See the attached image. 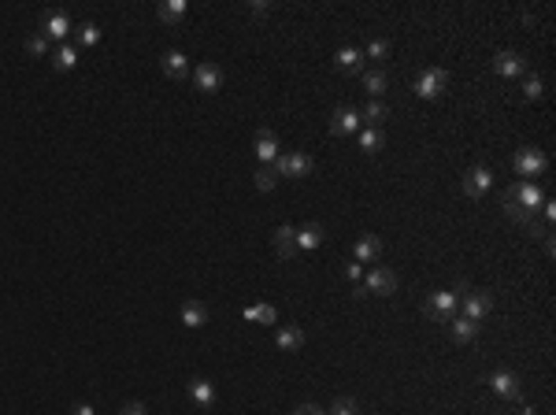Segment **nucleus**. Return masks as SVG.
Instances as JSON below:
<instances>
[{
  "label": "nucleus",
  "instance_id": "obj_1",
  "mask_svg": "<svg viewBox=\"0 0 556 415\" xmlns=\"http://www.w3.org/2000/svg\"><path fill=\"white\" fill-rule=\"evenodd\" d=\"M275 175L278 178H308L312 175V156L308 152H278V159H275Z\"/></svg>",
  "mask_w": 556,
  "mask_h": 415
},
{
  "label": "nucleus",
  "instance_id": "obj_2",
  "mask_svg": "<svg viewBox=\"0 0 556 415\" xmlns=\"http://www.w3.org/2000/svg\"><path fill=\"white\" fill-rule=\"evenodd\" d=\"M449 86V74L442 67H426L419 78H415V93H419L423 100H434V97H442Z\"/></svg>",
  "mask_w": 556,
  "mask_h": 415
},
{
  "label": "nucleus",
  "instance_id": "obj_3",
  "mask_svg": "<svg viewBox=\"0 0 556 415\" xmlns=\"http://www.w3.org/2000/svg\"><path fill=\"white\" fill-rule=\"evenodd\" d=\"M545 167H549V159H545L541 148H519V156H516V171L523 178H541L545 175Z\"/></svg>",
  "mask_w": 556,
  "mask_h": 415
},
{
  "label": "nucleus",
  "instance_id": "obj_4",
  "mask_svg": "<svg viewBox=\"0 0 556 415\" xmlns=\"http://www.w3.org/2000/svg\"><path fill=\"white\" fill-rule=\"evenodd\" d=\"M193 86L200 93H219L223 89V67H219V63H211V60H205L193 71Z\"/></svg>",
  "mask_w": 556,
  "mask_h": 415
},
{
  "label": "nucleus",
  "instance_id": "obj_5",
  "mask_svg": "<svg viewBox=\"0 0 556 415\" xmlns=\"http://www.w3.org/2000/svg\"><path fill=\"white\" fill-rule=\"evenodd\" d=\"M363 293H375V297H390V293H397V274H393L390 267H371L367 285H363Z\"/></svg>",
  "mask_w": 556,
  "mask_h": 415
},
{
  "label": "nucleus",
  "instance_id": "obj_6",
  "mask_svg": "<svg viewBox=\"0 0 556 415\" xmlns=\"http://www.w3.org/2000/svg\"><path fill=\"white\" fill-rule=\"evenodd\" d=\"M489 312H494V297H489L486 290H471L464 297V319L478 323V319H486Z\"/></svg>",
  "mask_w": 556,
  "mask_h": 415
},
{
  "label": "nucleus",
  "instance_id": "obj_7",
  "mask_svg": "<svg viewBox=\"0 0 556 415\" xmlns=\"http://www.w3.org/2000/svg\"><path fill=\"white\" fill-rule=\"evenodd\" d=\"M426 315H431L434 323H449V319L456 315V293H431V301H426Z\"/></svg>",
  "mask_w": 556,
  "mask_h": 415
},
{
  "label": "nucleus",
  "instance_id": "obj_8",
  "mask_svg": "<svg viewBox=\"0 0 556 415\" xmlns=\"http://www.w3.org/2000/svg\"><path fill=\"white\" fill-rule=\"evenodd\" d=\"M489 186H494L489 167H471V171L464 175V193H467V197H486Z\"/></svg>",
  "mask_w": 556,
  "mask_h": 415
},
{
  "label": "nucleus",
  "instance_id": "obj_9",
  "mask_svg": "<svg viewBox=\"0 0 556 415\" xmlns=\"http://www.w3.org/2000/svg\"><path fill=\"white\" fill-rule=\"evenodd\" d=\"M360 112L356 108H338L334 112V119H330V134H338V137H345V134H356L360 130Z\"/></svg>",
  "mask_w": 556,
  "mask_h": 415
},
{
  "label": "nucleus",
  "instance_id": "obj_10",
  "mask_svg": "<svg viewBox=\"0 0 556 415\" xmlns=\"http://www.w3.org/2000/svg\"><path fill=\"white\" fill-rule=\"evenodd\" d=\"M489 386H494V393H497V397H505V400H519L523 397L519 378L512 375V371H497V375L489 378Z\"/></svg>",
  "mask_w": 556,
  "mask_h": 415
},
{
  "label": "nucleus",
  "instance_id": "obj_11",
  "mask_svg": "<svg viewBox=\"0 0 556 415\" xmlns=\"http://www.w3.org/2000/svg\"><path fill=\"white\" fill-rule=\"evenodd\" d=\"M494 71L501 74V78H512V74H523V71H527V60H523L519 52H497Z\"/></svg>",
  "mask_w": 556,
  "mask_h": 415
},
{
  "label": "nucleus",
  "instance_id": "obj_12",
  "mask_svg": "<svg viewBox=\"0 0 556 415\" xmlns=\"http://www.w3.org/2000/svg\"><path fill=\"white\" fill-rule=\"evenodd\" d=\"M256 156H260L263 167H271L278 159V137H275V130H260V134H256Z\"/></svg>",
  "mask_w": 556,
  "mask_h": 415
},
{
  "label": "nucleus",
  "instance_id": "obj_13",
  "mask_svg": "<svg viewBox=\"0 0 556 415\" xmlns=\"http://www.w3.org/2000/svg\"><path fill=\"white\" fill-rule=\"evenodd\" d=\"M67 34H71V19L63 15V12H49L45 15V37H52V41H67Z\"/></svg>",
  "mask_w": 556,
  "mask_h": 415
},
{
  "label": "nucleus",
  "instance_id": "obj_14",
  "mask_svg": "<svg viewBox=\"0 0 556 415\" xmlns=\"http://www.w3.org/2000/svg\"><path fill=\"white\" fill-rule=\"evenodd\" d=\"M182 326H189V330L208 326V308L200 301H186V304H182Z\"/></svg>",
  "mask_w": 556,
  "mask_h": 415
},
{
  "label": "nucleus",
  "instance_id": "obj_15",
  "mask_svg": "<svg viewBox=\"0 0 556 415\" xmlns=\"http://www.w3.org/2000/svg\"><path fill=\"white\" fill-rule=\"evenodd\" d=\"M323 238H327V230L319 227V222H308V227L297 230V249L312 252V249H319V245H323Z\"/></svg>",
  "mask_w": 556,
  "mask_h": 415
},
{
  "label": "nucleus",
  "instance_id": "obj_16",
  "mask_svg": "<svg viewBox=\"0 0 556 415\" xmlns=\"http://www.w3.org/2000/svg\"><path fill=\"white\" fill-rule=\"evenodd\" d=\"M275 252H278L282 260L297 256V230H293V227H278V230H275Z\"/></svg>",
  "mask_w": 556,
  "mask_h": 415
},
{
  "label": "nucleus",
  "instance_id": "obj_17",
  "mask_svg": "<svg viewBox=\"0 0 556 415\" xmlns=\"http://www.w3.org/2000/svg\"><path fill=\"white\" fill-rule=\"evenodd\" d=\"M275 345L282 348V353H293V348H301V345H304V330H301V326H278Z\"/></svg>",
  "mask_w": 556,
  "mask_h": 415
},
{
  "label": "nucleus",
  "instance_id": "obj_18",
  "mask_svg": "<svg viewBox=\"0 0 556 415\" xmlns=\"http://www.w3.org/2000/svg\"><path fill=\"white\" fill-rule=\"evenodd\" d=\"M164 74H167V78H189V60H186V52H167V56H164Z\"/></svg>",
  "mask_w": 556,
  "mask_h": 415
},
{
  "label": "nucleus",
  "instance_id": "obj_19",
  "mask_svg": "<svg viewBox=\"0 0 556 415\" xmlns=\"http://www.w3.org/2000/svg\"><path fill=\"white\" fill-rule=\"evenodd\" d=\"M379 252H382V238H375V233H363L356 241V263H375Z\"/></svg>",
  "mask_w": 556,
  "mask_h": 415
},
{
  "label": "nucleus",
  "instance_id": "obj_20",
  "mask_svg": "<svg viewBox=\"0 0 556 415\" xmlns=\"http://www.w3.org/2000/svg\"><path fill=\"white\" fill-rule=\"evenodd\" d=\"M189 400H193V404H200V408L216 404V386H211L208 378H193V382H189Z\"/></svg>",
  "mask_w": 556,
  "mask_h": 415
},
{
  "label": "nucleus",
  "instance_id": "obj_21",
  "mask_svg": "<svg viewBox=\"0 0 556 415\" xmlns=\"http://www.w3.org/2000/svg\"><path fill=\"white\" fill-rule=\"evenodd\" d=\"M363 63H367V60H363V52L352 48V45H345L338 52V71H345V74H360Z\"/></svg>",
  "mask_w": 556,
  "mask_h": 415
},
{
  "label": "nucleus",
  "instance_id": "obj_22",
  "mask_svg": "<svg viewBox=\"0 0 556 415\" xmlns=\"http://www.w3.org/2000/svg\"><path fill=\"white\" fill-rule=\"evenodd\" d=\"M516 204H523L527 211H538L541 208V189L534 182H519L516 186Z\"/></svg>",
  "mask_w": 556,
  "mask_h": 415
},
{
  "label": "nucleus",
  "instance_id": "obj_23",
  "mask_svg": "<svg viewBox=\"0 0 556 415\" xmlns=\"http://www.w3.org/2000/svg\"><path fill=\"white\" fill-rule=\"evenodd\" d=\"M449 334H453V342L467 345V342H475L478 323H471V319H449Z\"/></svg>",
  "mask_w": 556,
  "mask_h": 415
},
{
  "label": "nucleus",
  "instance_id": "obj_24",
  "mask_svg": "<svg viewBox=\"0 0 556 415\" xmlns=\"http://www.w3.org/2000/svg\"><path fill=\"white\" fill-rule=\"evenodd\" d=\"M501 208H505V215H508V219H516V222H534V211H527L523 204H516V186H512L508 193H505Z\"/></svg>",
  "mask_w": 556,
  "mask_h": 415
},
{
  "label": "nucleus",
  "instance_id": "obj_25",
  "mask_svg": "<svg viewBox=\"0 0 556 415\" xmlns=\"http://www.w3.org/2000/svg\"><path fill=\"white\" fill-rule=\"evenodd\" d=\"M186 0H167V4H159V19H164L167 26H175V23H182L186 19Z\"/></svg>",
  "mask_w": 556,
  "mask_h": 415
},
{
  "label": "nucleus",
  "instance_id": "obj_26",
  "mask_svg": "<svg viewBox=\"0 0 556 415\" xmlns=\"http://www.w3.org/2000/svg\"><path fill=\"white\" fill-rule=\"evenodd\" d=\"M245 319H249V323H263V326H271L275 319H278V312L271 304H252V308H245Z\"/></svg>",
  "mask_w": 556,
  "mask_h": 415
},
{
  "label": "nucleus",
  "instance_id": "obj_27",
  "mask_svg": "<svg viewBox=\"0 0 556 415\" xmlns=\"http://www.w3.org/2000/svg\"><path fill=\"white\" fill-rule=\"evenodd\" d=\"M74 63H78V52H74V45H60L56 52H52V67H56V71H71Z\"/></svg>",
  "mask_w": 556,
  "mask_h": 415
},
{
  "label": "nucleus",
  "instance_id": "obj_28",
  "mask_svg": "<svg viewBox=\"0 0 556 415\" xmlns=\"http://www.w3.org/2000/svg\"><path fill=\"white\" fill-rule=\"evenodd\" d=\"M386 86H390L386 71H367V74H363V89H367L371 97H379V93H386Z\"/></svg>",
  "mask_w": 556,
  "mask_h": 415
},
{
  "label": "nucleus",
  "instance_id": "obj_29",
  "mask_svg": "<svg viewBox=\"0 0 556 415\" xmlns=\"http://www.w3.org/2000/svg\"><path fill=\"white\" fill-rule=\"evenodd\" d=\"M360 119H367V123H375V126H379L382 119H390V108H386V104H379V100H371L367 108L360 112Z\"/></svg>",
  "mask_w": 556,
  "mask_h": 415
},
{
  "label": "nucleus",
  "instance_id": "obj_30",
  "mask_svg": "<svg viewBox=\"0 0 556 415\" xmlns=\"http://www.w3.org/2000/svg\"><path fill=\"white\" fill-rule=\"evenodd\" d=\"M275 186H278L275 167H260V171H256V189H260V193H271Z\"/></svg>",
  "mask_w": 556,
  "mask_h": 415
},
{
  "label": "nucleus",
  "instance_id": "obj_31",
  "mask_svg": "<svg viewBox=\"0 0 556 415\" xmlns=\"http://www.w3.org/2000/svg\"><path fill=\"white\" fill-rule=\"evenodd\" d=\"M101 41V26L97 23H82L78 26V45H97Z\"/></svg>",
  "mask_w": 556,
  "mask_h": 415
},
{
  "label": "nucleus",
  "instance_id": "obj_32",
  "mask_svg": "<svg viewBox=\"0 0 556 415\" xmlns=\"http://www.w3.org/2000/svg\"><path fill=\"white\" fill-rule=\"evenodd\" d=\"M26 52H30V56H45V52H49V37L45 34H30L26 37Z\"/></svg>",
  "mask_w": 556,
  "mask_h": 415
},
{
  "label": "nucleus",
  "instance_id": "obj_33",
  "mask_svg": "<svg viewBox=\"0 0 556 415\" xmlns=\"http://www.w3.org/2000/svg\"><path fill=\"white\" fill-rule=\"evenodd\" d=\"M360 148H363V152H379V148H382V130H367L360 137Z\"/></svg>",
  "mask_w": 556,
  "mask_h": 415
},
{
  "label": "nucleus",
  "instance_id": "obj_34",
  "mask_svg": "<svg viewBox=\"0 0 556 415\" xmlns=\"http://www.w3.org/2000/svg\"><path fill=\"white\" fill-rule=\"evenodd\" d=\"M330 415H360V408H356V400H352V397H341V400H334Z\"/></svg>",
  "mask_w": 556,
  "mask_h": 415
},
{
  "label": "nucleus",
  "instance_id": "obj_35",
  "mask_svg": "<svg viewBox=\"0 0 556 415\" xmlns=\"http://www.w3.org/2000/svg\"><path fill=\"white\" fill-rule=\"evenodd\" d=\"M367 56H371V60H386V56H390V41H382V37H379V41H371Z\"/></svg>",
  "mask_w": 556,
  "mask_h": 415
},
{
  "label": "nucleus",
  "instance_id": "obj_36",
  "mask_svg": "<svg viewBox=\"0 0 556 415\" xmlns=\"http://www.w3.org/2000/svg\"><path fill=\"white\" fill-rule=\"evenodd\" d=\"M541 78H527V86H523V97H527V100H538L541 97Z\"/></svg>",
  "mask_w": 556,
  "mask_h": 415
},
{
  "label": "nucleus",
  "instance_id": "obj_37",
  "mask_svg": "<svg viewBox=\"0 0 556 415\" xmlns=\"http://www.w3.org/2000/svg\"><path fill=\"white\" fill-rule=\"evenodd\" d=\"M119 415H148V412H145V404L130 400V404H123V412H119Z\"/></svg>",
  "mask_w": 556,
  "mask_h": 415
},
{
  "label": "nucleus",
  "instance_id": "obj_38",
  "mask_svg": "<svg viewBox=\"0 0 556 415\" xmlns=\"http://www.w3.org/2000/svg\"><path fill=\"white\" fill-rule=\"evenodd\" d=\"M345 274H349L352 282H360V279H363V267H360V263H349V267H345Z\"/></svg>",
  "mask_w": 556,
  "mask_h": 415
},
{
  "label": "nucleus",
  "instance_id": "obj_39",
  "mask_svg": "<svg viewBox=\"0 0 556 415\" xmlns=\"http://www.w3.org/2000/svg\"><path fill=\"white\" fill-rule=\"evenodd\" d=\"M71 415H97V412H93V404H74Z\"/></svg>",
  "mask_w": 556,
  "mask_h": 415
},
{
  "label": "nucleus",
  "instance_id": "obj_40",
  "mask_svg": "<svg viewBox=\"0 0 556 415\" xmlns=\"http://www.w3.org/2000/svg\"><path fill=\"white\" fill-rule=\"evenodd\" d=\"M312 412H315V404H301V408H297L293 415H312Z\"/></svg>",
  "mask_w": 556,
  "mask_h": 415
},
{
  "label": "nucleus",
  "instance_id": "obj_41",
  "mask_svg": "<svg viewBox=\"0 0 556 415\" xmlns=\"http://www.w3.org/2000/svg\"><path fill=\"white\" fill-rule=\"evenodd\" d=\"M519 415H534V408H523V412H519Z\"/></svg>",
  "mask_w": 556,
  "mask_h": 415
},
{
  "label": "nucleus",
  "instance_id": "obj_42",
  "mask_svg": "<svg viewBox=\"0 0 556 415\" xmlns=\"http://www.w3.org/2000/svg\"><path fill=\"white\" fill-rule=\"evenodd\" d=\"M312 415H327V412H319V408H315V412H312Z\"/></svg>",
  "mask_w": 556,
  "mask_h": 415
}]
</instances>
